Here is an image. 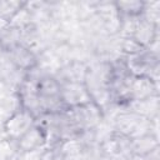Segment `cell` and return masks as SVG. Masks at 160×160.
<instances>
[{
  "mask_svg": "<svg viewBox=\"0 0 160 160\" xmlns=\"http://www.w3.org/2000/svg\"><path fill=\"white\" fill-rule=\"evenodd\" d=\"M34 125V114L29 110L22 109L12 112L4 122L5 134L9 139L18 141L25 132H28Z\"/></svg>",
  "mask_w": 160,
  "mask_h": 160,
  "instance_id": "cell-1",
  "label": "cell"
},
{
  "mask_svg": "<svg viewBox=\"0 0 160 160\" xmlns=\"http://www.w3.org/2000/svg\"><path fill=\"white\" fill-rule=\"evenodd\" d=\"M156 29H158V25L142 19V20L139 21L132 38L141 46L146 48V46H149L150 44H152L156 40Z\"/></svg>",
  "mask_w": 160,
  "mask_h": 160,
  "instance_id": "cell-5",
  "label": "cell"
},
{
  "mask_svg": "<svg viewBox=\"0 0 160 160\" xmlns=\"http://www.w3.org/2000/svg\"><path fill=\"white\" fill-rule=\"evenodd\" d=\"M16 142L19 151L35 150V149H40L45 144V136L39 128H31Z\"/></svg>",
  "mask_w": 160,
  "mask_h": 160,
  "instance_id": "cell-4",
  "label": "cell"
},
{
  "mask_svg": "<svg viewBox=\"0 0 160 160\" xmlns=\"http://www.w3.org/2000/svg\"><path fill=\"white\" fill-rule=\"evenodd\" d=\"M21 9V4L19 2H12V1H5V2H0V18L9 20Z\"/></svg>",
  "mask_w": 160,
  "mask_h": 160,
  "instance_id": "cell-9",
  "label": "cell"
},
{
  "mask_svg": "<svg viewBox=\"0 0 160 160\" xmlns=\"http://www.w3.org/2000/svg\"><path fill=\"white\" fill-rule=\"evenodd\" d=\"M144 5L142 2L139 1H128V2H118L115 6L118 9V11L124 12L126 16H138V14H140L144 10Z\"/></svg>",
  "mask_w": 160,
  "mask_h": 160,
  "instance_id": "cell-8",
  "label": "cell"
},
{
  "mask_svg": "<svg viewBox=\"0 0 160 160\" xmlns=\"http://www.w3.org/2000/svg\"><path fill=\"white\" fill-rule=\"evenodd\" d=\"M61 100L64 104L69 106H81L90 102L91 96L88 91V89L81 85L80 82H71L68 81L64 86H61Z\"/></svg>",
  "mask_w": 160,
  "mask_h": 160,
  "instance_id": "cell-2",
  "label": "cell"
},
{
  "mask_svg": "<svg viewBox=\"0 0 160 160\" xmlns=\"http://www.w3.org/2000/svg\"><path fill=\"white\" fill-rule=\"evenodd\" d=\"M18 151V142L15 144V140H0V160H15Z\"/></svg>",
  "mask_w": 160,
  "mask_h": 160,
  "instance_id": "cell-7",
  "label": "cell"
},
{
  "mask_svg": "<svg viewBox=\"0 0 160 160\" xmlns=\"http://www.w3.org/2000/svg\"><path fill=\"white\" fill-rule=\"evenodd\" d=\"M44 151L40 149L29 150V151H19L16 159L18 160H42Z\"/></svg>",
  "mask_w": 160,
  "mask_h": 160,
  "instance_id": "cell-10",
  "label": "cell"
},
{
  "mask_svg": "<svg viewBox=\"0 0 160 160\" xmlns=\"http://www.w3.org/2000/svg\"><path fill=\"white\" fill-rule=\"evenodd\" d=\"M155 90V81L148 76H132L129 81V95L134 101L154 96Z\"/></svg>",
  "mask_w": 160,
  "mask_h": 160,
  "instance_id": "cell-3",
  "label": "cell"
},
{
  "mask_svg": "<svg viewBox=\"0 0 160 160\" xmlns=\"http://www.w3.org/2000/svg\"><path fill=\"white\" fill-rule=\"evenodd\" d=\"M11 56L12 61L20 68H30L34 64V56L31 51L20 45H16L11 49Z\"/></svg>",
  "mask_w": 160,
  "mask_h": 160,
  "instance_id": "cell-6",
  "label": "cell"
}]
</instances>
